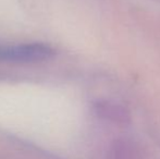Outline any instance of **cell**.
Listing matches in <instances>:
<instances>
[{
	"label": "cell",
	"mask_w": 160,
	"mask_h": 159,
	"mask_svg": "<svg viewBox=\"0 0 160 159\" xmlns=\"http://www.w3.org/2000/svg\"><path fill=\"white\" fill-rule=\"evenodd\" d=\"M55 50L45 44H21L15 46H0V61L37 62L51 58Z\"/></svg>",
	"instance_id": "obj_1"
},
{
	"label": "cell",
	"mask_w": 160,
	"mask_h": 159,
	"mask_svg": "<svg viewBox=\"0 0 160 159\" xmlns=\"http://www.w3.org/2000/svg\"><path fill=\"white\" fill-rule=\"evenodd\" d=\"M110 159H138L135 149L128 146H117L111 151Z\"/></svg>",
	"instance_id": "obj_2"
}]
</instances>
